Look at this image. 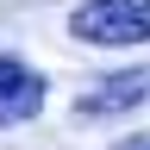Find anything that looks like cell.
Returning a JSON list of instances; mask_svg holds the SVG:
<instances>
[{"label": "cell", "mask_w": 150, "mask_h": 150, "mask_svg": "<svg viewBox=\"0 0 150 150\" xmlns=\"http://www.w3.org/2000/svg\"><path fill=\"white\" fill-rule=\"evenodd\" d=\"M44 75L31 63H19V56H0V131L6 125H31L38 112H44Z\"/></svg>", "instance_id": "cell-2"}, {"label": "cell", "mask_w": 150, "mask_h": 150, "mask_svg": "<svg viewBox=\"0 0 150 150\" xmlns=\"http://www.w3.org/2000/svg\"><path fill=\"white\" fill-rule=\"evenodd\" d=\"M69 38L100 50L150 44V0H81V6H69Z\"/></svg>", "instance_id": "cell-1"}, {"label": "cell", "mask_w": 150, "mask_h": 150, "mask_svg": "<svg viewBox=\"0 0 150 150\" xmlns=\"http://www.w3.org/2000/svg\"><path fill=\"white\" fill-rule=\"evenodd\" d=\"M112 150H150V131H131V138H119Z\"/></svg>", "instance_id": "cell-4"}, {"label": "cell", "mask_w": 150, "mask_h": 150, "mask_svg": "<svg viewBox=\"0 0 150 150\" xmlns=\"http://www.w3.org/2000/svg\"><path fill=\"white\" fill-rule=\"evenodd\" d=\"M144 100H150V63L94 81L81 100H75V112H81V119H112V112H131V106H144Z\"/></svg>", "instance_id": "cell-3"}]
</instances>
